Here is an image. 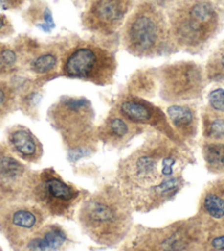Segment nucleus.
Returning <instances> with one entry per match:
<instances>
[{"label":"nucleus","instance_id":"b1692460","mask_svg":"<svg viewBox=\"0 0 224 251\" xmlns=\"http://www.w3.org/2000/svg\"><path fill=\"white\" fill-rule=\"evenodd\" d=\"M58 64V57L54 52H45L38 55L31 62V70L33 73L46 76L56 70Z\"/></svg>","mask_w":224,"mask_h":251},{"label":"nucleus","instance_id":"20e7f679","mask_svg":"<svg viewBox=\"0 0 224 251\" xmlns=\"http://www.w3.org/2000/svg\"><path fill=\"white\" fill-rule=\"evenodd\" d=\"M177 143L154 131L127 158L121 160L113 182L125 195L137 188L165 180V162Z\"/></svg>","mask_w":224,"mask_h":251},{"label":"nucleus","instance_id":"9b49d317","mask_svg":"<svg viewBox=\"0 0 224 251\" xmlns=\"http://www.w3.org/2000/svg\"><path fill=\"white\" fill-rule=\"evenodd\" d=\"M113 107L131 123L154 129V131L164 134L177 145L185 147V143L170 126L166 113L145 98L125 93L118 97Z\"/></svg>","mask_w":224,"mask_h":251},{"label":"nucleus","instance_id":"393cba45","mask_svg":"<svg viewBox=\"0 0 224 251\" xmlns=\"http://www.w3.org/2000/svg\"><path fill=\"white\" fill-rule=\"evenodd\" d=\"M18 97L15 88L8 83L0 80V120L16 108Z\"/></svg>","mask_w":224,"mask_h":251},{"label":"nucleus","instance_id":"6ab92c4d","mask_svg":"<svg viewBox=\"0 0 224 251\" xmlns=\"http://www.w3.org/2000/svg\"><path fill=\"white\" fill-rule=\"evenodd\" d=\"M204 141L224 142V113L204 108L201 115Z\"/></svg>","mask_w":224,"mask_h":251},{"label":"nucleus","instance_id":"c756f323","mask_svg":"<svg viewBox=\"0 0 224 251\" xmlns=\"http://www.w3.org/2000/svg\"><path fill=\"white\" fill-rule=\"evenodd\" d=\"M0 251H2V250H1V248H0Z\"/></svg>","mask_w":224,"mask_h":251},{"label":"nucleus","instance_id":"ddd939ff","mask_svg":"<svg viewBox=\"0 0 224 251\" xmlns=\"http://www.w3.org/2000/svg\"><path fill=\"white\" fill-rule=\"evenodd\" d=\"M131 0H95L85 15V25L93 32L110 34L124 21Z\"/></svg>","mask_w":224,"mask_h":251},{"label":"nucleus","instance_id":"5701e85b","mask_svg":"<svg viewBox=\"0 0 224 251\" xmlns=\"http://www.w3.org/2000/svg\"><path fill=\"white\" fill-rule=\"evenodd\" d=\"M41 100V91L38 87H34L21 94L19 98H18V104H19L20 108L26 116H29L31 118H35V116L38 115V108Z\"/></svg>","mask_w":224,"mask_h":251},{"label":"nucleus","instance_id":"1a4fd4ad","mask_svg":"<svg viewBox=\"0 0 224 251\" xmlns=\"http://www.w3.org/2000/svg\"><path fill=\"white\" fill-rule=\"evenodd\" d=\"M159 96L169 104L196 100L205 86L204 70L191 61H178L163 66L158 73Z\"/></svg>","mask_w":224,"mask_h":251},{"label":"nucleus","instance_id":"f257e3e1","mask_svg":"<svg viewBox=\"0 0 224 251\" xmlns=\"http://www.w3.org/2000/svg\"><path fill=\"white\" fill-rule=\"evenodd\" d=\"M134 213L127 195L112 181L85 197L75 221L93 243L114 247L123 244L132 231Z\"/></svg>","mask_w":224,"mask_h":251},{"label":"nucleus","instance_id":"9d476101","mask_svg":"<svg viewBox=\"0 0 224 251\" xmlns=\"http://www.w3.org/2000/svg\"><path fill=\"white\" fill-rule=\"evenodd\" d=\"M47 219V215L30 201L15 204L0 213V231L16 250H24Z\"/></svg>","mask_w":224,"mask_h":251},{"label":"nucleus","instance_id":"bb28decb","mask_svg":"<svg viewBox=\"0 0 224 251\" xmlns=\"http://www.w3.org/2000/svg\"><path fill=\"white\" fill-rule=\"evenodd\" d=\"M205 108L217 113H224V88L217 87L210 91Z\"/></svg>","mask_w":224,"mask_h":251},{"label":"nucleus","instance_id":"f8f14e48","mask_svg":"<svg viewBox=\"0 0 224 251\" xmlns=\"http://www.w3.org/2000/svg\"><path fill=\"white\" fill-rule=\"evenodd\" d=\"M187 185L182 174L130 192L127 197L135 213H151L174 201Z\"/></svg>","mask_w":224,"mask_h":251},{"label":"nucleus","instance_id":"f03ea898","mask_svg":"<svg viewBox=\"0 0 224 251\" xmlns=\"http://www.w3.org/2000/svg\"><path fill=\"white\" fill-rule=\"evenodd\" d=\"M96 114L85 97L62 96L47 111V119L60 134L70 163L95 153L98 148Z\"/></svg>","mask_w":224,"mask_h":251},{"label":"nucleus","instance_id":"4be33fe9","mask_svg":"<svg viewBox=\"0 0 224 251\" xmlns=\"http://www.w3.org/2000/svg\"><path fill=\"white\" fill-rule=\"evenodd\" d=\"M204 73L208 80L224 82V42L209 57Z\"/></svg>","mask_w":224,"mask_h":251},{"label":"nucleus","instance_id":"a878e982","mask_svg":"<svg viewBox=\"0 0 224 251\" xmlns=\"http://www.w3.org/2000/svg\"><path fill=\"white\" fill-rule=\"evenodd\" d=\"M18 56L16 52L7 46L0 44V76L11 74L17 69Z\"/></svg>","mask_w":224,"mask_h":251},{"label":"nucleus","instance_id":"f3484780","mask_svg":"<svg viewBox=\"0 0 224 251\" xmlns=\"http://www.w3.org/2000/svg\"><path fill=\"white\" fill-rule=\"evenodd\" d=\"M70 243L68 232L57 223H46L26 244L25 251H62Z\"/></svg>","mask_w":224,"mask_h":251},{"label":"nucleus","instance_id":"cd10ccee","mask_svg":"<svg viewBox=\"0 0 224 251\" xmlns=\"http://www.w3.org/2000/svg\"><path fill=\"white\" fill-rule=\"evenodd\" d=\"M24 0H0V7L4 10H11V9H18L23 4Z\"/></svg>","mask_w":224,"mask_h":251},{"label":"nucleus","instance_id":"423d86ee","mask_svg":"<svg viewBox=\"0 0 224 251\" xmlns=\"http://www.w3.org/2000/svg\"><path fill=\"white\" fill-rule=\"evenodd\" d=\"M175 44L183 50L199 51L218 32L220 16L210 0H183L169 13Z\"/></svg>","mask_w":224,"mask_h":251},{"label":"nucleus","instance_id":"0eeeda50","mask_svg":"<svg viewBox=\"0 0 224 251\" xmlns=\"http://www.w3.org/2000/svg\"><path fill=\"white\" fill-rule=\"evenodd\" d=\"M89 193L65 181L53 168H46L33 171L29 201L41 208L48 218L74 221L80 203Z\"/></svg>","mask_w":224,"mask_h":251},{"label":"nucleus","instance_id":"4468645a","mask_svg":"<svg viewBox=\"0 0 224 251\" xmlns=\"http://www.w3.org/2000/svg\"><path fill=\"white\" fill-rule=\"evenodd\" d=\"M144 130V127L131 123L112 107L104 122L97 127V134L105 146L111 149H122Z\"/></svg>","mask_w":224,"mask_h":251},{"label":"nucleus","instance_id":"a211bd4d","mask_svg":"<svg viewBox=\"0 0 224 251\" xmlns=\"http://www.w3.org/2000/svg\"><path fill=\"white\" fill-rule=\"evenodd\" d=\"M197 213L211 221L224 219V178L208 183L201 192Z\"/></svg>","mask_w":224,"mask_h":251},{"label":"nucleus","instance_id":"c85d7f7f","mask_svg":"<svg viewBox=\"0 0 224 251\" xmlns=\"http://www.w3.org/2000/svg\"><path fill=\"white\" fill-rule=\"evenodd\" d=\"M12 31L11 24L6 17L0 15V35H8Z\"/></svg>","mask_w":224,"mask_h":251},{"label":"nucleus","instance_id":"7ed1b4c3","mask_svg":"<svg viewBox=\"0 0 224 251\" xmlns=\"http://www.w3.org/2000/svg\"><path fill=\"white\" fill-rule=\"evenodd\" d=\"M208 219L198 213L163 226L134 225L121 251H207Z\"/></svg>","mask_w":224,"mask_h":251},{"label":"nucleus","instance_id":"2eb2a0df","mask_svg":"<svg viewBox=\"0 0 224 251\" xmlns=\"http://www.w3.org/2000/svg\"><path fill=\"white\" fill-rule=\"evenodd\" d=\"M8 146L13 154L26 163L37 164L43 156V145L24 126H15L8 131Z\"/></svg>","mask_w":224,"mask_h":251},{"label":"nucleus","instance_id":"aec40b11","mask_svg":"<svg viewBox=\"0 0 224 251\" xmlns=\"http://www.w3.org/2000/svg\"><path fill=\"white\" fill-rule=\"evenodd\" d=\"M202 156L208 171L218 176H224V142L204 141Z\"/></svg>","mask_w":224,"mask_h":251},{"label":"nucleus","instance_id":"6e6552de","mask_svg":"<svg viewBox=\"0 0 224 251\" xmlns=\"http://www.w3.org/2000/svg\"><path fill=\"white\" fill-rule=\"evenodd\" d=\"M61 70L65 77L106 86L113 82L116 62L104 49L92 44H79L66 53Z\"/></svg>","mask_w":224,"mask_h":251},{"label":"nucleus","instance_id":"412c9836","mask_svg":"<svg viewBox=\"0 0 224 251\" xmlns=\"http://www.w3.org/2000/svg\"><path fill=\"white\" fill-rule=\"evenodd\" d=\"M205 248L207 251H224V219H208L205 230Z\"/></svg>","mask_w":224,"mask_h":251},{"label":"nucleus","instance_id":"39448f33","mask_svg":"<svg viewBox=\"0 0 224 251\" xmlns=\"http://www.w3.org/2000/svg\"><path fill=\"white\" fill-rule=\"evenodd\" d=\"M174 43L169 21L154 4L142 3L128 18L123 44L131 54L140 57L163 55L172 51Z\"/></svg>","mask_w":224,"mask_h":251},{"label":"nucleus","instance_id":"dca6fc26","mask_svg":"<svg viewBox=\"0 0 224 251\" xmlns=\"http://www.w3.org/2000/svg\"><path fill=\"white\" fill-rule=\"evenodd\" d=\"M165 113L174 131L185 145L195 140L199 130V116L195 105L189 102L170 104Z\"/></svg>","mask_w":224,"mask_h":251}]
</instances>
